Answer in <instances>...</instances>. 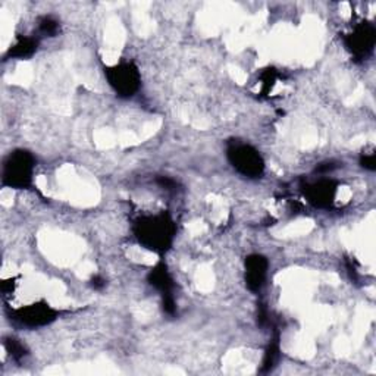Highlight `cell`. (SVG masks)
<instances>
[{"mask_svg": "<svg viewBox=\"0 0 376 376\" xmlns=\"http://www.w3.org/2000/svg\"><path fill=\"white\" fill-rule=\"evenodd\" d=\"M137 241L144 249L158 254L167 253L173 243L176 227L172 216L167 212L156 215L141 216L134 222L133 227Z\"/></svg>", "mask_w": 376, "mask_h": 376, "instance_id": "cell-1", "label": "cell"}, {"mask_svg": "<svg viewBox=\"0 0 376 376\" xmlns=\"http://www.w3.org/2000/svg\"><path fill=\"white\" fill-rule=\"evenodd\" d=\"M227 158L231 167L245 178L257 180L265 172V160L256 147L237 140H231L227 146Z\"/></svg>", "mask_w": 376, "mask_h": 376, "instance_id": "cell-2", "label": "cell"}, {"mask_svg": "<svg viewBox=\"0 0 376 376\" xmlns=\"http://www.w3.org/2000/svg\"><path fill=\"white\" fill-rule=\"evenodd\" d=\"M35 159L27 150H15L3 163L2 184L15 190H26L32 184Z\"/></svg>", "mask_w": 376, "mask_h": 376, "instance_id": "cell-3", "label": "cell"}, {"mask_svg": "<svg viewBox=\"0 0 376 376\" xmlns=\"http://www.w3.org/2000/svg\"><path fill=\"white\" fill-rule=\"evenodd\" d=\"M104 75L118 97L129 99L140 90L141 74L134 62H121L106 68Z\"/></svg>", "mask_w": 376, "mask_h": 376, "instance_id": "cell-4", "label": "cell"}, {"mask_svg": "<svg viewBox=\"0 0 376 376\" xmlns=\"http://www.w3.org/2000/svg\"><path fill=\"white\" fill-rule=\"evenodd\" d=\"M344 44L352 57L363 61L368 59L376 44V28L372 22L363 21L352 28L344 37Z\"/></svg>", "mask_w": 376, "mask_h": 376, "instance_id": "cell-5", "label": "cell"}, {"mask_svg": "<svg viewBox=\"0 0 376 376\" xmlns=\"http://www.w3.org/2000/svg\"><path fill=\"white\" fill-rule=\"evenodd\" d=\"M57 316H59L57 310H55L52 306H49L46 301L26 306V308H21L19 310L15 312V319L21 325L28 328H40L50 325L57 319Z\"/></svg>", "mask_w": 376, "mask_h": 376, "instance_id": "cell-6", "label": "cell"}, {"mask_svg": "<svg viewBox=\"0 0 376 376\" xmlns=\"http://www.w3.org/2000/svg\"><path fill=\"white\" fill-rule=\"evenodd\" d=\"M303 191L313 207L326 209L334 203L338 193V182L331 178H321L314 182L306 184Z\"/></svg>", "mask_w": 376, "mask_h": 376, "instance_id": "cell-7", "label": "cell"}, {"mask_svg": "<svg viewBox=\"0 0 376 376\" xmlns=\"http://www.w3.org/2000/svg\"><path fill=\"white\" fill-rule=\"evenodd\" d=\"M244 266H245V275H244L245 287L252 292H258L266 284L269 261L263 254L253 253L245 257Z\"/></svg>", "mask_w": 376, "mask_h": 376, "instance_id": "cell-8", "label": "cell"}, {"mask_svg": "<svg viewBox=\"0 0 376 376\" xmlns=\"http://www.w3.org/2000/svg\"><path fill=\"white\" fill-rule=\"evenodd\" d=\"M149 284L156 288L162 299L164 297H173V290H175V281L168 270V266L163 262H159L155 267L150 269V272L147 275Z\"/></svg>", "mask_w": 376, "mask_h": 376, "instance_id": "cell-9", "label": "cell"}, {"mask_svg": "<svg viewBox=\"0 0 376 376\" xmlns=\"http://www.w3.org/2000/svg\"><path fill=\"white\" fill-rule=\"evenodd\" d=\"M39 49V40L34 37H21L18 41L9 47L6 59H28Z\"/></svg>", "mask_w": 376, "mask_h": 376, "instance_id": "cell-10", "label": "cell"}, {"mask_svg": "<svg viewBox=\"0 0 376 376\" xmlns=\"http://www.w3.org/2000/svg\"><path fill=\"white\" fill-rule=\"evenodd\" d=\"M279 355H281V348H279V334L276 332L272 338V341L267 344L266 351H265V357L262 361V368H261V373H267L270 370H274V368L276 366V363L279 360Z\"/></svg>", "mask_w": 376, "mask_h": 376, "instance_id": "cell-11", "label": "cell"}, {"mask_svg": "<svg viewBox=\"0 0 376 376\" xmlns=\"http://www.w3.org/2000/svg\"><path fill=\"white\" fill-rule=\"evenodd\" d=\"M5 348L8 351V355L10 356V359H14L15 361H21L24 357L28 355V350L26 348L19 339L14 338V337H6L5 338Z\"/></svg>", "mask_w": 376, "mask_h": 376, "instance_id": "cell-12", "label": "cell"}, {"mask_svg": "<svg viewBox=\"0 0 376 376\" xmlns=\"http://www.w3.org/2000/svg\"><path fill=\"white\" fill-rule=\"evenodd\" d=\"M59 30H61V24L59 21L50 15L41 17L39 21V31L46 35V37H55L57 35Z\"/></svg>", "mask_w": 376, "mask_h": 376, "instance_id": "cell-13", "label": "cell"}, {"mask_svg": "<svg viewBox=\"0 0 376 376\" xmlns=\"http://www.w3.org/2000/svg\"><path fill=\"white\" fill-rule=\"evenodd\" d=\"M360 164H361V168L373 172L376 169V155H375V150L363 151L361 155H360Z\"/></svg>", "mask_w": 376, "mask_h": 376, "instance_id": "cell-14", "label": "cell"}, {"mask_svg": "<svg viewBox=\"0 0 376 376\" xmlns=\"http://www.w3.org/2000/svg\"><path fill=\"white\" fill-rule=\"evenodd\" d=\"M269 323V312L265 308V304H261V308L257 310V325L265 328Z\"/></svg>", "mask_w": 376, "mask_h": 376, "instance_id": "cell-15", "label": "cell"}, {"mask_svg": "<svg viewBox=\"0 0 376 376\" xmlns=\"http://www.w3.org/2000/svg\"><path fill=\"white\" fill-rule=\"evenodd\" d=\"M158 184L160 187H163L164 190H168V191H175L176 190V187H178V184H176L173 180L168 178V176H159L158 178Z\"/></svg>", "mask_w": 376, "mask_h": 376, "instance_id": "cell-16", "label": "cell"}, {"mask_svg": "<svg viewBox=\"0 0 376 376\" xmlns=\"http://www.w3.org/2000/svg\"><path fill=\"white\" fill-rule=\"evenodd\" d=\"M90 285L94 288V290H103L106 287V279L102 278L100 275H94L90 281Z\"/></svg>", "mask_w": 376, "mask_h": 376, "instance_id": "cell-17", "label": "cell"}, {"mask_svg": "<svg viewBox=\"0 0 376 376\" xmlns=\"http://www.w3.org/2000/svg\"><path fill=\"white\" fill-rule=\"evenodd\" d=\"M337 167L334 163H322L319 164V167L316 168V172H321V173H326V172H331L334 171Z\"/></svg>", "mask_w": 376, "mask_h": 376, "instance_id": "cell-18", "label": "cell"}]
</instances>
